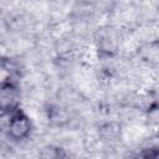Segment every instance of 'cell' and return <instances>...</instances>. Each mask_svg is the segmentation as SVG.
<instances>
[{
    "instance_id": "cell-1",
    "label": "cell",
    "mask_w": 159,
    "mask_h": 159,
    "mask_svg": "<svg viewBox=\"0 0 159 159\" xmlns=\"http://www.w3.org/2000/svg\"><path fill=\"white\" fill-rule=\"evenodd\" d=\"M31 132L30 118L20 109L16 108L10 113V119L7 122V135L14 140H21L29 137Z\"/></svg>"
},
{
    "instance_id": "cell-2",
    "label": "cell",
    "mask_w": 159,
    "mask_h": 159,
    "mask_svg": "<svg viewBox=\"0 0 159 159\" xmlns=\"http://www.w3.org/2000/svg\"><path fill=\"white\" fill-rule=\"evenodd\" d=\"M19 102L20 91L17 86L10 80L0 82V113L10 114L19 108Z\"/></svg>"
}]
</instances>
